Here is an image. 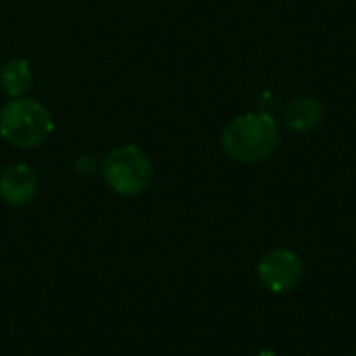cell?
<instances>
[{
    "instance_id": "1",
    "label": "cell",
    "mask_w": 356,
    "mask_h": 356,
    "mask_svg": "<svg viewBox=\"0 0 356 356\" xmlns=\"http://www.w3.org/2000/svg\"><path fill=\"white\" fill-rule=\"evenodd\" d=\"M280 129L267 113H244L234 117L221 131L223 152L244 165H257L275 154Z\"/></svg>"
},
{
    "instance_id": "3",
    "label": "cell",
    "mask_w": 356,
    "mask_h": 356,
    "mask_svg": "<svg viewBox=\"0 0 356 356\" xmlns=\"http://www.w3.org/2000/svg\"><path fill=\"white\" fill-rule=\"evenodd\" d=\"M104 184L119 196H138L152 181V163L146 152L134 144H123L102 159Z\"/></svg>"
},
{
    "instance_id": "6",
    "label": "cell",
    "mask_w": 356,
    "mask_h": 356,
    "mask_svg": "<svg viewBox=\"0 0 356 356\" xmlns=\"http://www.w3.org/2000/svg\"><path fill=\"white\" fill-rule=\"evenodd\" d=\"M38 192V177L33 169L23 163L8 165L0 173V200L8 207H25Z\"/></svg>"
},
{
    "instance_id": "7",
    "label": "cell",
    "mask_w": 356,
    "mask_h": 356,
    "mask_svg": "<svg viewBox=\"0 0 356 356\" xmlns=\"http://www.w3.org/2000/svg\"><path fill=\"white\" fill-rule=\"evenodd\" d=\"M33 81V71L25 58H8L0 67V88L8 98H23Z\"/></svg>"
},
{
    "instance_id": "5",
    "label": "cell",
    "mask_w": 356,
    "mask_h": 356,
    "mask_svg": "<svg viewBox=\"0 0 356 356\" xmlns=\"http://www.w3.org/2000/svg\"><path fill=\"white\" fill-rule=\"evenodd\" d=\"M325 119V108L315 96H296L286 102L280 113V121L288 131L311 134L321 127Z\"/></svg>"
},
{
    "instance_id": "2",
    "label": "cell",
    "mask_w": 356,
    "mask_h": 356,
    "mask_svg": "<svg viewBox=\"0 0 356 356\" xmlns=\"http://www.w3.org/2000/svg\"><path fill=\"white\" fill-rule=\"evenodd\" d=\"M52 131L54 121L50 111L33 98H10L0 108V138L15 148H38Z\"/></svg>"
},
{
    "instance_id": "8",
    "label": "cell",
    "mask_w": 356,
    "mask_h": 356,
    "mask_svg": "<svg viewBox=\"0 0 356 356\" xmlns=\"http://www.w3.org/2000/svg\"><path fill=\"white\" fill-rule=\"evenodd\" d=\"M100 167H102V161H100L96 154H83V156H79L77 163H75L77 173L83 175V177H94V175L100 171Z\"/></svg>"
},
{
    "instance_id": "4",
    "label": "cell",
    "mask_w": 356,
    "mask_h": 356,
    "mask_svg": "<svg viewBox=\"0 0 356 356\" xmlns=\"http://www.w3.org/2000/svg\"><path fill=\"white\" fill-rule=\"evenodd\" d=\"M257 275L261 284L275 294H286L298 288L305 275V265L300 257L290 248L269 250L257 267Z\"/></svg>"
}]
</instances>
